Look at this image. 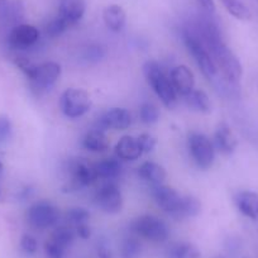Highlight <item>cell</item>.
Returning <instances> with one entry per match:
<instances>
[{"label": "cell", "mask_w": 258, "mask_h": 258, "mask_svg": "<svg viewBox=\"0 0 258 258\" xmlns=\"http://www.w3.org/2000/svg\"><path fill=\"white\" fill-rule=\"evenodd\" d=\"M187 28L207 47L210 56L214 59L215 66L218 70H220L225 80L230 84H237L242 78V64L234 52L223 39L218 24L209 17L200 16Z\"/></svg>", "instance_id": "6da1fadb"}, {"label": "cell", "mask_w": 258, "mask_h": 258, "mask_svg": "<svg viewBox=\"0 0 258 258\" xmlns=\"http://www.w3.org/2000/svg\"><path fill=\"white\" fill-rule=\"evenodd\" d=\"M143 74L148 85L152 88L161 103L167 109H173L177 104V93L173 89L170 75L163 71L160 63L153 59L143 64Z\"/></svg>", "instance_id": "7a4b0ae2"}, {"label": "cell", "mask_w": 258, "mask_h": 258, "mask_svg": "<svg viewBox=\"0 0 258 258\" xmlns=\"http://www.w3.org/2000/svg\"><path fill=\"white\" fill-rule=\"evenodd\" d=\"M182 39L186 48L192 54L194 59L197 61L198 66L202 70V73L204 74L205 78H208L209 80L210 79H214L218 74V69L215 66L214 59L212 58L209 51L203 44V42L187 27L182 31Z\"/></svg>", "instance_id": "3957f363"}, {"label": "cell", "mask_w": 258, "mask_h": 258, "mask_svg": "<svg viewBox=\"0 0 258 258\" xmlns=\"http://www.w3.org/2000/svg\"><path fill=\"white\" fill-rule=\"evenodd\" d=\"M131 229L140 237L155 243L165 242L170 235V229H168L167 224L155 215L138 217L132 222Z\"/></svg>", "instance_id": "277c9868"}, {"label": "cell", "mask_w": 258, "mask_h": 258, "mask_svg": "<svg viewBox=\"0 0 258 258\" xmlns=\"http://www.w3.org/2000/svg\"><path fill=\"white\" fill-rule=\"evenodd\" d=\"M91 106V99L84 89L70 88L62 93L59 98V108L68 118L76 119L85 115Z\"/></svg>", "instance_id": "5b68a950"}, {"label": "cell", "mask_w": 258, "mask_h": 258, "mask_svg": "<svg viewBox=\"0 0 258 258\" xmlns=\"http://www.w3.org/2000/svg\"><path fill=\"white\" fill-rule=\"evenodd\" d=\"M187 147L194 162L202 170H208L215 161V147L203 133L192 132L187 138Z\"/></svg>", "instance_id": "8992f818"}, {"label": "cell", "mask_w": 258, "mask_h": 258, "mask_svg": "<svg viewBox=\"0 0 258 258\" xmlns=\"http://www.w3.org/2000/svg\"><path fill=\"white\" fill-rule=\"evenodd\" d=\"M69 172L71 175V180L64 186V191H76L81 187L91 185L98 180V175L95 171V165H90L84 158H76L71 161L69 165Z\"/></svg>", "instance_id": "52a82bcc"}, {"label": "cell", "mask_w": 258, "mask_h": 258, "mask_svg": "<svg viewBox=\"0 0 258 258\" xmlns=\"http://www.w3.org/2000/svg\"><path fill=\"white\" fill-rule=\"evenodd\" d=\"M58 219V208L48 202L36 203L27 212V220L36 229H47L53 227Z\"/></svg>", "instance_id": "ba28073f"}, {"label": "cell", "mask_w": 258, "mask_h": 258, "mask_svg": "<svg viewBox=\"0 0 258 258\" xmlns=\"http://www.w3.org/2000/svg\"><path fill=\"white\" fill-rule=\"evenodd\" d=\"M95 204L100 208L103 212L109 214L119 213L123 208V195L120 188L114 182H108L101 186L95 194Z\"/></svg>", "instance_id": "9c48e42d"}, {"label": "cell", "mask_w": 258, "mask_h": 258, "mask_svg": "<svg viewBox=\"0 0 258 258\" xmlns=\"http://www.w3.org/2000/svg\"><path fill=\"white\" fill-rule=\"evenodd\" d=\"M152 195L155 202L163 212L170 214L172 218H176L182 197L175 188L166 185H155L152 188Z\"/></svg>", "instance_id": "30bf717a"}, {"label": "cell", "mask_w": 258, "mask_h": 258, "mask_svg": "<svg viewBox=\"0 0 258 258\" xmlns=\"http://www.w3.org/2000/svg\"><path fill=\"white\" fill-rule=\"evenodd\" d=\"M61 71V66L57 62H43L41 64H37L36 73L29 81L37 90H46L58 80Z\"/></svg>", "instance_id": "8fae6325"}, {"label": "cell", "mask_w": 258, "mask_h": 258, "mask_svg": "<svg viewBox=\"0 0 258 258\" xmlns=\"http://www.w3.org/2000/svg\"><path fill=\"white\" fill-rule=\"evenodd\" d=\"M39 39L38 29L31 24H19L12 28L8 43L14 49H27L34 46Z\"/></svg>", "instance_id": "7c38bea8"}, {"label": "cell", "mask_w": 258, "mask_h": 258, "mask_svg": "<svg viewBox=\"0 0 258 258\" xmlns=\"http://www.w3.org/2000/svg\"><path fill=\"white\" fill-rule=\"evenodd\" d=\"M132 123V115L126 109L123 108H113L104 113L99 118L96 123V128L99 131H105V129H115V131H124L128 128Z\"/></svg>", "instance_id": "4fadbf2b"}, {"label": "cell", "mask_w": 258, "mask_h": 258, "mask_svg": "<svg viewBox=\"0 0 258 258\" xmlns=\"http://www.w3.org/2000/svg\"><path fill=\"white\" fill-rule=\"evenodd\" d=\"M170 79L173 85V89L180 95L185 96L190 91L194 90L195 78H194L192 71L187 66H185V64H180V66L173 68L170 73Z\"/></svg>", "instance_id": "5bb4252c"}, {"label": "cell", "mask_w": 258, "mask_h": 258, "mask_svg": "<svg viewBox=\"0 0 258 258\" xmlns=\"http://www.w3.org/2000/svg\"><path fill=\"white\" fill-rule=\"evenodd\" d=\"M86 11V0H61L58 16L69 26H74L83 19Z\"/></svg>", "instance_id": "9a60e30c"}, {"label": "cell", "mask_w": 258, "mask_h": 258, "mask_svg": "<svg viewBox=\"0 0 258 258\" xmlns=\"http://www.w3.org/2000/svg\"><path fill=\"white\" fill-rule=\"evenodd\" d=\"M214 147L223 155H230L237 148V138L233 135L228 124L220 123L214 135Z\"/></svg>", "instance_id": "2e32d148"}, {"label": "cell", "mask_w": 258, "mask_h": 258, "mask_svg": "<svg viewBox=\"0 0 258 258\" xmlns=\"http://www.w3.org/2000/svg\"><path fill=\"white\" fill-rule=\"evenodd\" d=\"M238 210L244 217L258 222V194L254 191H240L235 195Z\"/></svg>", "instance_id": "e0dca14e"}, {"label": "cell", "mask_w": 258, "mask_h": 258, "mask_svg": "<svg viewBox=\"0 0 258 258\" xmlns=\"http://www.w3.org/2000/svg\"><path fill=\"white\" fill-rule=\"evenodd\" d=\"M103 19L106 28L111 32H120L125 27L126 14L125 11L118 4H110L103 12Z\"/></svg>", "instance_id": "ac0fdd59"}, {"label": "cell", "mask_w": 258, "mask_h": 258, "mask_svg": "<svg viewBox=\"0 0 258 258\" xmlns=\"http://www.w3.org/2000/svg\"><path fill=\"white\" fill-rule=\"evenodd\" d=\"M115 153L118 158L124 161H136L142 156V150L138 145L137 138L124 136L115 146Z\"/></svg>", "instance_id": "d6986e66"}, {"label": "cell", "mask_w": 258, "mask_h": 258, "mask_svg": "<svg viewBox=\"0 0 258 258\" xmlns=\"http://www.w3.org/2000/svg\"><path fill=\"white\" fill-rule=\"evenodd\" d=\"M138 175L141 178L145 181L153 183V185H162L163 181L166 180V170L158 163L152 162V161H147V162L142 163L138 168Z\"/></svg>", "instance_id": "ffe728a7"}, {"label": "cell", "mask_w": 258, "mask_h": 258, "mask_svg": "<svg viewBox=\"0 0 258 258\" xmlns=\"http://www.w3.org/2000/svg\"><path fill=\"white\" fill-rule=\"evenodd\" d=\"M185 98V103L190 109L195 111H200V113H210L212 111V103L205 91L200 90V89H194L192 91L183 96Z\"/></svg>", "instance_id": "44dd1931"}, {"label": "cell", "mask_w": 258, "mask_h": 258, "mask_svg": "<svg viewBox=\"0 0 258 258\" xmlns=\"http://www.w3.org/2000/svg\"><path fill=\"white\" fill-rule=\"evenodd\" d=\"M83 146L91 152H104L109 148V140L103 131L93 129L84 137Z\"/></svg>", "instance_id": "7402d4cb"}, {"label": "cell", "mask_w": 258, "mask_h": 258, "mask_svg": "<svg viewBox=\"0 0 258 258\" xmlns=\"http://www.w3.org/2000/svg\"><path fill=\"white\" fill-rule=\"evenodd\" d=\"M95 171L98 178H105V180H113L118 177L121 171V165L116 158H106L95 163Z\"/></svg>", "instance_id": "603a6c76"}, {"label": "cell", "mask_w": 258, "mask_h": 258, "mask_svg": "<svg viewBox=\"0 0 258 258\" xmlns=\"http://www.w3.org/2000/svg\"><path fill=\"white\" fill-rule=\"evenodd\" d=\"M167 258H202L200 250L192 243H175L167 249Z\"/></svg>", "instance_id": "cb8c5ba5"}, {"label": "cell", "mask_w": 258, "mask_h": 258, "mask_svg": "<svg viewBox=\"0 0 258 258\" xmlns=\"http://www.w3.org/2000/svg\"><path fill=\"white\" fill-rule=\"evenodd\" d=\"M200 212H202V203L199 202V199L191 197V195H186V197H182L180 209H178L175 219L180 220L185 219V218L197 217L200 214Z\"/></svg>", "instance_id": "d4e9b609"}, {"label": "cell", "mask_w": 258, "mask_h": 258, "mask_svg": "<svg viewBox=\"0 0 258 258\" xmlns=\"http://www.w3.org/2000/svg\"><path fill=\"white\" fill-rule=\"evenodd\" d=\"M220 2L228 11V13L232 14L234 18L239 19V21H248L252 17L250 11L242 0H220Z\"/></svg>", "instance_id": "484cf974"}, {"label": "cell", "mask_w": 258, "mask_h": 258, "mask_svg": "<svg viewBox=\"0 0 258 258\" xmlns=\"http://www.w3.org/2000/svg\"><path fill=\"white\" fill-rule=\"evenodd\" d=\"M51 239L53 242H56L57 244H59L61 247L68 248L70 247L74 243V239H75V232L71 227H66V225H62V227H58L54 229V232L52 233Z\"/></svg>", "instance_id": "4316f807"}, {"label": "cell", "mask_w": 258, "mask_h": 258, "mask_svg": "<svg viewBox=\"0 0 258 258\" xmlns=\"http://www.w3.org/2000/svg\"><path fill=\"white\" fill-rule=\"evenodd\" d=\"M64 219H66L69 224L78 227V225L84 224V223H88V220L90 219V213L85 208H71L64 214Z\"/></svg>", "instance_id": "83f0119b"}, {"label": "cell", "mask_w": 258, "mask_h": 258, "mask_svg": "<svg viewBox=\"0 0 258 258\" xmlns=\"http://www.w3.org/2000/svg\"><path fill=\"white\" fill-rule=\"evenodd\" d=\"M142 252V244L137 238H126L121 244V258H138Z\"/></svg>", "instance_id": "f1b7e54d"}, {"label": "cell", "mask_w": 258, "mask_h": 258, "mask_svg": "<svg viewBox=\"0 0 258 258\" xmlns=\"http://www.w3.org/2000/svg\"><path fill=\"white\" fill-rule=\"evenodd\" d=\"M140 118L145 124H155L160 119V110L152 103H145L140 108Z\"/></svg>", "instance_id": "f546056e"}, {"label": "cell", "mask_w": 258, "mask_h": 258, "mask_svg": "<svg viewBox=\"0 0 258 258\" xmlns=\"http://www.w3.org/2000/svg\"><path fill=\"white\" fill-rule=\"evenodd\" d=\"M106 51L100 44H90L86 47L83 52V59H85L89 63H96L100 62L105 57Z\"/></svg>", "instance_id": "4dcf8cb0"}, {"label": "cell", "mask_w": 258, "mask_h": 258, "mask_svg": "<svg viewBox=\"0 0 258 258\" xmlns=\"http://www.w3.org/2000/svg\"><path fill=\"white\" fill-rule=\"evenodd\" d=\"M24 18V6L22 0H11V11H9V26L22 24Z\"/></svg>", "instance_id": "1f68e13d"}, {"label": "cell", "mask_w": 258, "mask_h": 258, "mask_svg": "<svg viewBox=\"0 0 258 258\" xmlns=\"http://www.w3.org/2000/svg\"><path fill=\"white\" fill-rule=\"evenodd\" d=\"M70 26H69V24L66 23L61 17L57 16L56 18H53L52 21H49L48 23H47L44 31H46V34L48 37H51V38H56V37L61 36V34L63 33Z\"/></svg>", "instance_id": "d6a6232c"}, {"label": "cell", "mask_w": 258, "mask_h": 258, "mask_svg": "<svg viewBox=\"0 0 258 258\" xmlns=\"http://www.w3.org/2000/svg\"><path fill=\"white\" fill-rule=\"evenodd\" d=\"M44 252H46L47 258H64L66 248L61 247L56 242L49 239L44 243Z\"/></svg>", "instance_id": "836d02e7"}, {"label": "cell", "mask_w": 258, "mask_h": 258, "mask_svg": "<svg viewBox=\"0 0 258 258\" xmlns=\"http://www.w3.org/2000/svg\"><path fill=\"white\" fill-rule=\"evenodd\" d=\"M138 141V145H140L141 150H142L143 153H148V152H152L155 150L156 145H157V141L153 136L148 135V133H143L141 135L140 137L137 138Z\"/></svg>", "instance_id": "e575fe53"}, {"label": "cell", "mask_w": 258, "mask_h": 258, "mask_svg": "<svg viewBox=\"0 0 258 258\" xmlns=\"http://www.w3.org/2000/svg\"><path fill=\"white\" fill-rule=\"evenodd\" d=\"M21 247L28 254H34L38 249V242L31 234H24L21 239Z\"/></svg>", "instance_id": "d590c367"}, {"label": "cell", "mask_w": 258, "mask_h": 258, "mask_svg": "<svg viewBox=\"0 0 258 258\" xmlns=\"http://www.w3.org/2000/svg\"><path fill=\"white\" fill-rule=\"evenodd\" d=\"M12 133V123L7 115L0 114V143L6 142Z\"/></svg>", "instance_id": "8d00e7d4"}, {"label": "cell", "mask_w": 258, "mask_h": 258, "mask_svg": "<svg viewBox=\"0 0 258 258\" xmlns=\"http://www.w3.org/2000/svg\"><path fill=\"white\" fill-rule=\"evenodd\" d=\"M11 0H0V26H9Z\"/></svg>", "instance_id": "74e56055"}, {"label": "cell", "mask_w": 258, "mask_h": 258, "mask_svg": "<svg viewBox=\"0 0 258 258\" xmlns=\"http://www.w3.org/2000/svg\"><path fill=\"white\" fill-rule=\"evenodd\" d=\"M76 228V234L81 238V239H89L91 237V229L88 225V223H84V224L78 225Z\"/></svg>", "instance_id": "f35d334b"}, {"label": "cell", "mask_w": 258, "mask_h": 258, "mask_svg": "<svg viewBox=\"0 0 258 258\" xmlns=\"http://www.w3.org/2000/svg\"><path fill=\"white\" fill-rule=\"evenodd\" d=\"M98 257L99 258H113V252L106 243H100L98 245Z\"/></svg>", "instance_id": "ab89813d"}, {"label": "cell", "mask_w": 258, "mask_h": 258, "mask_svg": "<svg viewBox=\"0 0 258 258\" xmlns=\"http://www.w3.org/2000/svg\"><path fill=\"white\" fill-rule=\"evenodd\" d=\"M198 3L208 12H214L215 11V4L214 0H197Z\"/></svg>", "instance_id": "60d3db41"}, {"label": "cell", "mask_w": 258, "mask_h": 258, "mask_svg": "<svg viewBox=\"0 0 258 258\" xmlns=\"http://www.w3.org/2000/svg\"><path fill=\"white\" fill-rule=\"evenodd\" d=\"M2 172H3V163L0 162V175H2Z\"/></svg>", "instance_id": "b9f144b4"}, {"label": "cell", "mask_w": 258, "mask_h": 258, "mask_svg": "<svg viewBox=\"0 0 258 258\" xmlns=\"http://www.w3.org/2000/svg\"><path fill=\"white\" fill-rule=\"evenodd\" d=\"M215 258H224V257H220V255H219V257H215Z\"/></svg>", "instance_id": "7bdbcfd3"}]
</instances>
